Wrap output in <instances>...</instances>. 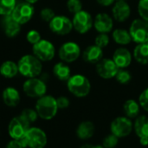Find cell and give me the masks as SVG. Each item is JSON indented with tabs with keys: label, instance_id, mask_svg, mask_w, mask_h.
Masks as SVG:
<instances>
[{
	"label": "cell",
	"instance_id": "cell-26",
	"mask_svg": "<svg viewBox=\"0 0 148 148\" xmlns=\"http://www.w3.org/2000/svg\"><path fill=\"white\" fill-rule=\"evenodd\" d=\"M53 73L61 81H68L71 77L70 67L65 62H58L53 67Z\"/></svg>",
	"mask_w": 148,
	"mask_h": 148
},
{
	"label": "cell",
	"instance_id": "cell-41",
	"mask_svg": "<svg viewBox=\"0 0 148 148\" xmlns=\"http://www.w3.org/2000/svg\"><path fill=\"white\" fill-rule=\"evenodd\" d=\"M81 148H104L102 146H99V145H97V146H95V145H90V144H85V145H83L82 147Z\"/></svg>",
	"mask_w": 148,
	"mask_h": 148
},
{
	"label": "cell",
	"instance_id": "cell-11",
	"mask_svg": "<svg viewBox=\"0 0 148 148\" xmlns=\"http://www.w3.org/2000/svg\"><path fill=\"white\" fill-rule=\"evenodd\" d=\"M34 12V7L31 3L23 2L16 4L10 15L15 21H16L18 24L22 25L28 23L32 18Z\"/></svg>",
	"mask_w": 148,
	"mask_h": 148
},
{
	"label": "cell",
	"instance_id": "cell-23",
	"mask_svg": "<svg viewBox=\"0 0 148 148\" xmlns=\"http://www.w3.org/2000/svg\"><path fill=\"white\" fill-rule=\"evenodd\" d=\"M133 58L140 65H148V42L136 44L133 51Z\"/></svg>",
	"mask_w": 148,
	"mask_h": 148
},
{
	"label": "cell",
	"instance_id": "cell-3",
	"mask_svg": "<svg viewBox=\"0 0 148 148\" xmlns=\"http://www.w3.org/2000/svg\"><path fill=\"white\" fill-rule=\"evenodd\" d=\"M56 99L50 95H44L38 99L36 104V111L42 120H49L53 119L58 111Z\"/></svg>",
	"mask_w": 148,
	"mask_h": 148
},
{
	"label": "cell",
	"instance_id": "cell-43",
	"mask_svg": "<svg viewBox=\"0 0 148 148\" xmlns=\"http://www.w3.org/2000/svg\"><path fill=\"white\" fill-rule=\"evenodd\" d=\"M116 1H118V0H116ZM123 1H127V0H123Z\"/></svg>",
	"mask_w": 148,
	"mask_h": 148
},
{
	"label": "cell",
	"instance_id": "cell-27",
	"mask_svg": "<svg viewBox=\"0 0 148 148\" xmlns=\"http://www.w3.org/2000/svg\"><path fill=\"white\" fill-rule=\"evenodd\" d=\"M18 72V65L13 61L7 60L0 65V74L6 79H12Z\"/></svg>",
	"mask_w": 148,
	"mask_h": 148
},
{
	"label": "cell",
	"instance_id": "cell-28",
	"mask_svg": "<svg viewBox=\"0 0 148 148\" xmlns=\"http://www.w3.org/2000/svg\"><path fill=\"white\" fill-rule=\"evenodd\" d=\"M16 4V0H0V15L6 16L11 14Z\"/></svg>",
	"mask_w": 148,
	"mask_h": 148
},
{
	"label": "cell",
	"instance_id": "cell-35",
	"mask_svg": "<svg viewBox=\"0 0 148 148\" xmlns=\"http://www.w3.org/2000/svg\"><path fill=\"white\" fill-rule=\"evenodd\" d=\"M55 16H56L55 11H54L51 8L46 7V8H43V9L40 11V17H41V18H42L43 21L48 22V23H49V22L54 18Z\"/></svg>",
	"mask_w": 148,
	"mask_h": 148
},
{
	"label": "cell",
	"instance_id": "cell-1",
	"mask_svg": "<svg viewBox=\"0 0 148 148\" xmlns=\"http://www.w3.org/2000/svg\"><path fill=\"white\" fill-rule=\"evenodd\" d=\"M17 65L19 73L27 78H36L41 74L42 70V61L35 55L23 56L19 59Z\"/></svg>",
	"mask_w": 148,
	"mask_h": 148
},
{
	"label": "cell",
	"instance_id": "cell-8",
	"mask_svg": "<svg viewBox=\"0 0 148 148\" xmlns=\"http://www.w3.org/2000/svg\"><path fill=\"white\" fill-rule=\"evenodd\" d=\"M24 93L29 98H41L45 95L47 92L46 84L40 79L29 78L23 85Z\"/></svg>",
	"mask_w": 148,
	"mask_h": 148
},
{
	"label": "cell",
	"instance_id": "cell-13",
	"mask_svg": "<svg viewBox=\"0 0 148 148\" xmlns=\"http://www.w3.org/2000/svg\"><path fill=\"white\" fill-rule=\"evenodd\" d=\"M24 138L29 148H44L47 144L46 133L38 127H29Z\"/></svg>",
	"mask_w": 148,
	"mask_h": 148
},
{
	"label": "cell",
	"instance_id": "cell-32",
	"mask_svg": "<svg viewBox=\"0 0 148 148\" xmlns=\"http://www.w3.org/2000/svg\"><path fill=\"white\" fill-rule=\"evenodd\" d=\"M110 43V38L108 33H98V35L95 38V44L104 49Z\"/></svg>",
	"mask_w": 148,
	"mask_h": 148
},
{
	"label": "cell",
	"instance_id": "cell-19",
	"mask_svg": "<svg viewBox=\"0 0 148 148\" xmlns=\"http://www.w3.org/2000/svg\"><path fill=\"white\" fill-rule=\"evenodd\" d=\"M82 58L88 64L96 65L103 58V49L96 44L88 45L82 51Z\"/></svg>",
	"mask_w": 148,
	"mask_h": 148
},
{
	"label": "cell",
	"instance_id": "cell-37",
	"mask_svg": "<svg viewBox=\"0 0 148 148\" xmlns=\"http://www.w3.org/2000/svg\"><path fill=\"white\" fill-rule=\"evenodd\" d=\"M27 147V143L25 140V138H20L17 140L13 139L11 141L9 142L6 148H25Z\"/></svg>",
	"mask_w": 148,
	"mask_h": 148
},
{
	"label": "cell",
	"instance_id": "cell-12",
	"mask_svg": "<svg viewBox=\"0 0 148 148\" xmlns=\"http://www.w3.org/2000/svg\"><path fill=\"white\" fill-rule=\"evenodd\" d=\"M95 70L100 78L108 80L115 78L119 71V67L116 65L113 58H103L96 64Z\"/></svg>",
	"mask_w": 148,
	"mask_h": 148
},
{
	"label": "cell",
	"instance_id": "cell-39",
	"mask_svg": "<svg viewBox=\"0 0 148 148\" xmlns=\"http://www.w3.org/2000/svg\"><path fill=\"white\" fill-rule=\"evenodd\" d=\"M56 103H57V106L59 109H66L69 106V104H70L69 99L65 96H61L57 98Z\"/></svg>",
	"mask_w": 148,
	"mask_h": 148
},
{
	"label": "cell",
	"instance_id": "cell-2",
	"mask_svg": "<svg viewBox=\"0 0 148 148\" xmlns=\"http://www.w3.org/2000/svg\"><path fill=\"white\" fill-rule=\"evenodd\" d=\"M68 90L71 94L77 98L87 97L91 91V83L89 79L82 74H75L67 81Z\"/></svg>",
	"mask_w": 148,
	"mask_h": 148
},
{
	"label": "cell",
	"instance_id": "cell-34",
	"mask_svg": "<svg viewBox=\"0 0 148 148\" xmlns=\"http://www.w3.org/2000/svg\"><path fill=\"white\" fill-rule=\"evenodd\" d=\"M67 8L70 13L75 14L82 10V3L81 0H68Z\"/></svg>",
	"mask_w": 148,
	"mask_h": 148
},
{
	"label": "cell",
	"instance_id": "cell-16",
	"mask_svg": "<svg viewBox=\"0 0 148 148\" xmlns=\"http://www.w3.org/2000/svg\"><path fill=\"white\" fill-rule=\"evenodd\" d=\"M98 33H109L114 29V18L106 12H100L94 17V26Z\"/></svg>",
	"mask_w": 148,
	"mask_h": 148
},
{
	"label": "cell",
	"instance_id": "cell-36",
	"mask_svg": "<svg viewBox=\"0 0 148 148\" xmlns=\"http://www.w3.org/2000/svg\"><path fill=\"white\" fill-rule=\"evenodd\" d=\"M26 38H27V41L31 44H35L42 39L40 33L36 30L29 31L26 35Z\"/></svg>",
	"mask_w": 148,
	"mask_h": 148
},
{
	"label": "cell",
	"instance_id": "cell-31",
	"mask_svg": "<svg viewBox=\"0 0 148 148\" xmlns=\"http://www.w3.org/2000/svg\"><path fill=\"white\" fill-rule=\"evenodd\" d=\"M26 122H28L29 124H31L33 122H35L38 117V114L36 113V110H33V109H30V108H26L24 109L21 115H20Z\"/></svg>",
	"mask_w": 148,
	"mask_h": 148
},
{
	"label": "cell",
	"instance_id": "cell-30",
	"mask_svg": "<svg viewBox=\"0 0 148 148\" xmlns=\"http://www.w3.org/2000/svg\"><path fill=\"white\" fill-rule=\"evenodd\" d=\"M137 10L140 17L148 22V0H139Z\"/></svg>",
	"mask_w": 148,
	"mask_h": 148
},
{
	"label": "cell",
	"instance_id": "cell-18",
	"mask_svg": "<svg viewBox=\"0 0 148 148\" xmlns=\"http://www.w3.org/2000/svg\"><path fill=\"white\" fill-rule=\"evenodd\" d=\"M113 60L119 69H127L133 61V53L126 47L117 48L113 54Z\"/></svg>",
	"mask_w": 148,
	"mask_h": 148
},
{
	"label": "cell",
	"instance_id": "cell-10",
	"mask_svg": "<svg viewBox=\"0 0 148 148\" xmlns=\"http://www.w3.org/2000/svg\"><path fill=\"white\" fill-rule=\"evenodd\" d=\"M50 31L60 36H64L72 31L73 24L72 20H70L68 17L63 15L55 16L54 18L49 23Z\"/></svg>",
	"mask_w": 148,
	"mask_h": 148
},
{
	"label": "cell",
	"instance_id": "cell-5",
	"mask_svg": "<svg viewBox=\"0 0 148 148\" xmlns=\"http://www.w3.org/2000/svg\"><path fill=\"white\" fill-rule=\"evenodd\" d=\"M72 24L75 31L80 34H86L94 26V18L88 11L82 10L74 14Z\"/></svg>",
	"mask_w": 148,
	"mask_h": 148
},
{
	"label": "cell",
	"instance_id": "cell-17",
	"mask_svg": "<svg viewBox=\"0 0 148 148\" xmlns=\"http://www.w3.org/2000/svg\"><path fill=\"white\" fill-rule=\"evenodd\" d=\"M134 128L141 146H148V117L139 115L134 121Z\"/></svg>",
	"mask_w": 148,
	"mask_h": 148
},
{
	"label": "cell",
	"instance_id": "cell-7",
	"mask_svg": "<svg viewBox=\"0 0 148 148\" xmlns=\"http://www.w3.org/2000/svg\"><path fill=\"white\" fill-rule=\"evenodd\" d=\"M82 50L80 45L74 41H68L62 44L58 51L59 58L62 62L73 63L81 56Z\"/></svg>",
	"mask_w": 148,
	"mask_h": 148
},
{
	"label": "cell",
	"instance_id": "cell-22",
	"mask_svg": "<svg viewBox=\"0 0 148 148\" xmlns=\"http://www.w3.org/2000/svg\"><path fill=\"white\" fill-rule=\"evenodd\" d=\"M95 127L93 122L88 121V120L82 121L77 126L76 135L79 139L82 140H86L93 137L95 133Z\"/></svg>",
	"mask_w": 148,
	"mask_h": 148
},
{
	"label": "cell",
	"instance_id": "cell-33",
	"mask_svg": "<svg viewBox=\"0 0 148 148\" xmlns=\"http://www.w3.org/2000/svg\"><path fill=\"white\" fill-rule=\"evenodd\" d=\"M119 143V138L114 134L111 133L106 136L102 142V147L104 148H114Z\"/></svg>",
	"mask_w": 148,
	"mask_h": 148
},
{
	"label": "cell",
	"instance_id": "cell-25",
	"mask_svg": "<svg viewBox=\"0 0 148 148\" xmlns=\"http://www.w3.org/2000/svg\"><path fill=\"white\" fill-rule=\"evenodd\" d=\"M123 111L126 117L129 119H136L140 113V105L133 99H127L123 105Z\"/></svg>",
	"mask_w": 148,
	"mask_h": 148
},
{
	"label": "cell",
	"instance_id": "cell-20",
	"mask_svg": "<svg viewBox=\"0 0 148 148\" xmlns=\"http://www.w3.org/2000/svg\"><path fill=\"white\" fill-rule=\"evenodd\" d=\"M3 17L4 18L3 22V26L5 35L9 38L16 37L21 31V24H18L16 21H15L10 14Z\"/></svg>",
	"mask_w": 148,
	"mask_h": 148
},
{
	"label": "cell",
	"instance_id": "cell-15",
	"mask_svg": "<svg viewBox=\"0 0 148 148\" xmlns=\"http://www.w3.org/2000/svg\"><path fill=\"white\" fill-rule=\"evenodd\" d=\"M112 17L114 20L119 23L126 22L131 16V7L127 1L118 0L112 5Z\"/></svg>",
	"mask_w": 148,
	"mask_h": 148
},
{
	"label": "cell",
	"instance_id": "cell-40",
	"mask_svg": "<svg viewBox=\"0 0 148 148\" xmlns=\"http://www.w3.org/2000/svg\"><path fill=\"white\" fill-rule=\"evenodd\" d=\"M116 0H96L97 3L103 7H109L112 6Z\"/></svg>",
	"mask_w": 148,
	"mask_h": 148
},
{
	"label": "cell",
	"instance_id": "cell-29",
	"mask_svg": "<svg viewBox=\"0 0 148 148\" xmlns=\"http://www.w3.org/2000/svg\"><path fill=\"white\" fill-rule=\"evenodd\" d=\"M114 79L121 85H127L132 80V74L127 69H119Z\"/></svg>",
	"mask_w": 148,
	"mask_h": 148
},
{
	"label": "cell",
	"instance_id": "cell-9",
	"mask_svg": "<svg viewBox=\"0 0 148 148\" xmlns=\"http://www.w3.org/2000/svg\"><path fill=\"white\" fill-rule=\"evenodd\" d=\"M134 129V124L131 119L127 117H117L114 119L111 125V133L120 138H125L128 136Z\"/></svg>",
	"mask_w": 148,
	"mask_h": 148
},
{
	"label": "cell",
	"instance_id": "cell-14",
	"mask_svg": "<svg viewBox=\"0 0 148 148\" xmlns=\"http://www.w3.org/2000/svg\"><path fill=\"white\" fill-rule=\"evenodd\" d=\"M29 125L26 122L21 116H17L13 118L8 127L9 134L12 139L17 140L25 136L27 131L29 129Z\"/></svg>",
	"mask_w": 148,
	"mask_h": 148
},
{
	"label": "cell",
	"instance_id": "cell-6",
	"mask_svg": "<svg viewBox=\"0 0 148 148\" xmlns=\"http://www.w3.org/2000/svg\"><path fill=\"white\" fill-rule=\"evenodd\" d=\"M33 54L41 61L47 62L54 58L56 48L54 44L46 39H41L36 44H33Z\"/></svg>",
	"mask_w": 148,
	"mask_h": 148
},
{
	"label": "cell",
	"instance_id": "cell-42",
	"mask_svg": "<svg viewBox=\"0 0 148 148\" xmlns=\"http://www.w3.org/2000/svg\"><path fill=\"white\" fill-rule=\"evenodd\" d=\"M37 1H38V0H25V2H27V3H31V4H34V3H36Z\"/></svg>",
	"mask_w": 148,
	"mask_h": 148
},
{
	"label": "cell",
	"instance_id": "cell-4",
	"mask_svg": "<svg viewBox=\"0 0 148 148\" xmlns=\"http://www.w3.org/2000/svg\"><path fill=\"white\" fill-rule=\"evenodd\" d=\"M128 31L133 42L136 44L148 42V22L144 19L139 17L133 20Z\"/></svg>",
	"mask_w": 148,
	"mask_h": 148
},
{
	"label": "cell",
	"instance_id": "cell-38",
	"mask_svg": "<svg viewBox=\"0 0 148 148\" xmlns=\"http://www.w3.org/2000/svg\"><path fill=\"white\" fill-rule=\"evenodd\" d=\"M139 103L142 109L148 112V87L140 93L139 97Z\"/></svg>",
	"mask_w": 148,
	"mask_h": 148
},
{
	"label": "cell",
	"instance_id": "cell-21",
	"mask_svg": "<svg viewBox=\"0 0 148 148\" xmlns=\"http://www.w3.org/2000/svg\"><path fill=\"white\" fill-rule=\"evenodd\" d=\"M20 94L19 92L14 87H7L3 92V103L10 106L14 107L16 106L20 102Z\"/></svg>",
	"mask_w": 148,
	"mask_h": 148
},
{
	"label": "cell",
	"instance_id": "cell-24",
	"mask_svg": "<svg viewBox=\"0 0 148 148\" xmlns=\"http://www.w3.org/2000/svg\"><path fill=\"white\" fill-rule=\"evenodd\" d=\"M112 38L114 41L121 46H126L133 42L129 31L123 28H117L112 31Z\"/></svg>",
	"mask_w": 148,
	"mask_h": 148
}]
</instances>
